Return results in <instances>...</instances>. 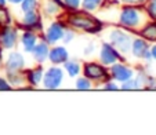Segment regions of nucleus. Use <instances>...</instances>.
I'll list each match as a JSON object with an SVG mask.
<instances>
[{"instance_id":"3","label":"nucleus","mask_w":156,"mask_h":135,"mask_svg":"<svg viewBox=\"0 0 156 135\" xmlns=\"http://www.w3.org/2000/svg\"><path fill=\"white\" fill-rule=\"evenodd\" d=\"M111 41L115 44L118 48H120L123 53L129 51L130 47V37L126 35V33L120 32V30H113L111 33Z\"/></svg>"},{"instance_id":"13","label":"nucleus","mask_w":156,"mask_h":135,"mask_svg":"<svg viewBox=\"0 0 156 135\" xmlns=\"http://www.w3.org/2000/svg\"><path fill=\"white\" fill-rule=\"evenodd\" d=\"M147 50H148V46H147V43H145V41L136 40L134 43H133V53H134V55H136V57L145 55Z\"/></svg>"},{"instance_id":"19","label":"nucleus","mask_w":156,"mask_h":135,"mask_svg":"<svg viewBox=\"0 0 156 135\" xmlns=\"http://www.w3.org/2000/svg\"><path fill=\"white\" fill-rule=\"evenodd\" d=\"M140 84L137 83V80H126V81H123V85H122V88L123 90H134V88H138Z\"/></svg>"},{"instance_id":"27","label":"nucleus","mask_w":156,"mask_h":135,"mask_svg":"<svg viewBox=\"0 0 156 135\" xmlns=\"http://www.w3.org/2000/svg\"><path fill=\"white\" fill-rule=\"evenodd\" d=\"M116 88H118V87H116L115 84H108V85H106V90H116Z\"/></svg>"},{"instance_id":"25","label":"nucleus","mask_w":156,"mask_h":135,"mask_svg":"<svg viewBox=\"0 0 156 135\" xmlns=\"http://www.w3.org/2000/svg\"><path fill=\"white\" fill-rule=\"evenodd\" d=\"M0 90H10V85L3 79H0Z\"/></svg>"},{"instance_id":"10","label":"nucleus","mask_w":156,"mask_h":135,"mask_svg":"<svg viewBox=\"0 0 156 135\" xmlns=\"http://www.w3.org/2000/svg\"><path fill=\"white\" fill-rule=\"evenodd\" d=\"M66 58H68V53L64 47H55L50 53V59L54 64H62L66 61Z\"/></svg>"},{"instance_id":"26","label":"nucleus","mask_w":156,"mask_h":135,"mask_svg":"<svg viewBox=\"0 0 156 135\" xmlns=\"http://www.w3.org/2000/svg\"><path fill=\"white\" fill-rule=\"evenodd\" d=\"M123 2H126V3H129V4H140V3H142L144 0H123Z\"/></svg>"},{"instance_id":"14","label":"nucleus","mask_w":156,"mask_h":135,"mask_svg":"<svg viewBox=\"0 0 156 135\" xmlns=\"http://www.w3.org/2000/svg\"><path fill=\"white\" fill-rule=\"evenodd\" d=\"M35 41H36V36L33 33H24L22 36V43L25 46V50L27 51H30L35 46Z\"/></svg>"},{"instance_id":"23","label":"nucleus","mask_w":156,"mask_h":135,"mask_svg":"<svg viewBox=\"0 0 156 135\" xmlns=\"http://www.w3.org/2000/svg\"><path fill=\"white\" fill-rule=\"evenodd\" d=\"M148 12L151 14V17L156 19V0H151L148 4Z\"/></svg>"},{"instance_id":"18","label":"nucleus","mask_w":156,"mask_h":135,"mask_svg":"<svg viewBox=\"0 0 156 135\" xmlns=\"http://www.w3.org/2000/svg\"><path fill=\"white\" fill-rule=\"evenodd\" d=\"M65 69L68 71L71 76H76L79 73V64L77 62H66L65 64Z\"/></svg>"},{"instance_id":"22","label":"nucleus","mask_w":156,"mask_h":135,"mask_svg":"<svg viewBox=\"0 0 156 135\" xmlns=\"http://www.w3.org/2000/svg\"><path fill=\"white\" fill-rule=\"evenodd\" d=\"M76 87L80 88V90H88V88L91 87V84H90V81L86 79H79L76 81Z\"/></svg>"},{"instance_id":"4","label":"nucleus","mask_w":156,"mask_h":135,"mask_svg":"<svg viewBox=\"0 0 156 135\" xmlns=\"http://www.w3.org/2000/svg\"><path fill=\"white\" fill-rule=\"evenodd\" d=\"M120 21L126 26H137L140 24V14L134 9H124L122 11Z\"/></svg>"},{"instance_id":"2","label":"nucleus","mask_w":156,"mask_h":135,"mask_svg":"<svg viewBox=\"0 0 156 135\" xmlns=\"http://www.w3.org/2000/svg\"><path fill=\"white\" fill-rule=\"evenodd\" d=\"M61 80H62L61 69H58V68H51V69L47 71L46 76H44V85L47 88L54 90V88H57L61 84Z\"/></svg>"},{"instance_id":"12","label":"nucleus","mask_w":156,"mask_h":135,"mask_svg":"<svg viewBox=\"0 0 156 135\" xmlns=\"http://www.w3.org/2000/svg\"><path fill=\"white\" fill-rule=\"evenodd\" d=\"M47 54H48V48H47V46H46L44 43L39 44L37 47H35V50H33L35 59H36V61H39V62L44 61V59H46V57H47Z\"/></svg>"},{"instance_id":"9","label":"nucleus","mask_w":156,"mask_h":135,"mask_svg":"<svg viewBox=\"0 0 156 135\" xmlns=\"http://www.w3.org/2000/svg\"><path fill=\"white\" fill-rule=\"evenodd\" d=\"M22 66H24V58L21 57V54H18V53L11 54L9 61H7V69L12 72H17Z\"/></svg>"},{"instance_id":"11","label":"nucleus","mask_w":156,"mask_h":135,"mask_svg":"<svg viewBox=\"0 0 156 135\" xmlns=\"http://www.w3.org/2000/svg\"><path fill=\"white\" fill-rule=\"evenodd\" d=\"M62 35H64L62 28L59 26L58 24H54V25H51L50 29H48V32H47V40L53 43V41L59 40V39L62 37Z\"/></svg>"},{"instance_id":"17","label":"nucleus","mask_w":156,"mask_h":135,"mask_svg":"<svg viewBox=\"0 0 156 135\" xmlns=\"http://www.w3.org/2000/svg\"><path fill=\"white\" fill-rule=\"evenodd\" d=\"M37 21V14H36L35 11H27V14H25L24 17V24L28 25V26H30V25H35V22Z\"/></svg>"},{"instance_id":"7","label":"nucleus","mask_w":156,"mask_h":135,"mask_svg":"<svg viewBox=\"0 0 156 135\" xmlns=\"http://www.w3.org/2000/svg\"><path fill=\"white\" fill-rule=\"evenodd\" d=\"M15 30H12L11 28H4L2 35H0V40H2V44H3L6 48H11L15 43Z\"/></svg>"},{"instance_id":"20","label":"nucleus","mask_w":156,"mask_h":135,"mask_svg":"<svg viewBox=\"0 0 156 135\" xmlns=\"http://www.w3.org/2000/svg\"><path fill=\"white\" fill-rule=\"evenodd\" d=\"M100 3H101V0H84L83 6H84L86 10H94Z\"/></svg>"},{"instance_id":"1","label":"nucleus","mask_w":156,"mask_h":135,"mask_svg":"<svg viewBox=\"0 0 156 135\" xmlns=\"http://www.w3.org/2000/svg\"><path fill=\"white\" fill-rule=\"evenodd\" d=\"M69 24H72L76 28H82L86 30H94L100 29V24L98 21H95L93 17H88V15H83V14H73L69 18Z\"/></svg>"},{"instance_id":"28","label":"nucleus","mask_w":156,"mask_h":135,"mask_svg":"<svg viewBox=\"0 0 156 135\" xmlns=\"http://www.w3.org/2000/svg\"><path fill=\"white\" fill-rule=\"evenodd\" d=\"M152 55H153V57H155V58H156V46H155V47L152 48Z\"/></svg>"},{"instance_id":"24","label":"nucleus","mask_w":156,"mask_h":135,"mask_svg":"<svg viewBox=\"0 0 156 135\" xmlns=\"http://www.w3.org/2000/svg\"><path fill=\"white\" fill-rule=\"evenodd\" d=\"M65 3L68 4V7H71V9H76V7H79V0H65Z\"/></svg>"},{"instance_id":"21","label":"nucleus","mask_w":156,"mask_h":135,"mask_svg":"<svg viewBox=\"0 0 156 135\" xmlns=\"http://www.w3.org/2000/svg\"><path fill=\"white\" fill-rule=\"evenodd\" d=\"M36 7V0H24L22 3V10L24 11H30Z\"/></svg>"},{"instance_id":"16","label":"nucleus","mask_w":156,"mask_h":135,"mask_svg":"<svg viewBox=\"0 0 156 135\" xmlns=\"http://www.w3.org/2000/svg\"><path fill=\"white\" fill-rule=\"evenodd\" d=\"M41 74H43V72H41V69L39 68V69H36V71H32L28 73V79H29V81L32 83V84H39L41 80Z\"/></svg>"},{"instance_id":"15","label":"nucleus","mask_w":156,"mask_h":135,"mask_svg":"<svg viewBox=\"0 0 156 135\" xmlns=\"http://www.w3.org/2000/svg\"><path fill=\"white\" fill-rule=\"evenodd\" d=\"M141 35L149 40H156V24H149L141 32Z\"/></svg>"},{"instance_id":"29","label":"nucleus","mask_w":156,"mask_h":135,"mask_svg":"<svg viewBox=\"0 0 156 135\" xmlns=\"http://www.w3.org/2000/svg\"><path fill=\"white\" fill-rule=\"evenodd\" d=\"M11 3H20V2H22V0H10Z\"/></svg>"},{"instance_id":"8","label":"nucleus","mask_w":156,"mask_h":135,"mask_svg":"<svg viewBox=\"0 0 156 135\" xmlns=\"http://www.w3.org/2000/svg\"><path fill=\"white\" fill-rule=\"evenodd\" d=\"M133 72L130 71V69H127V68H124L123 65H115V66L112 68V76L115 77L116 80H119V81H126V80H129L130 77H131Z\"/></svg>"},{"instance_id":"6","label":"nucleus","mask_w":156,"mask_h":135,"mask_svg":"<svg viewBox=\"0 0 156 135\" xmlns=\"http://www.w3.org/2000/svg\"><path fill=\"white\" fill-rule=\"evenodd\" d=\"M116 59H119V54L116 53L111 46L104 44L102 51H101V61H102L104 64H113Z\"/></svg>"},{"instance_id":"30","label":"nucleus","mask_w":156,"mask_h":135,"mask_svg":"<svg viewBox=\"0 0 156 135\" xmlns=\"http://www.w3.org/2000/svg\"><path fill=\"white\" fill-rule=\"evenodd\" d=\"M4 3H6V0H0V6H4Z\"/></svg>"},{"instance_id":"5","label":"nucleus","mask_w":156,"mask_h":135,"mask_svg":"<svg viewBox=\"0 0 156 135\" xmlns=\"http://www.w3.org/2000/svg\"><path fill=\"white\" fill-rule=\"evenodd\" d=\"M84 73H86V76L90 77V79L98 80L105 76L106 72L102 66H100V65H97V64H87L84 66Z\"/></svg>"}]
</instances>
